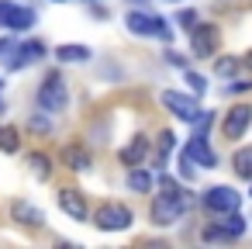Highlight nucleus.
I'll use <instances>...</instances> for the list:
<instances>
[{
	"label": "nucleus",
	"instance_id": "nucleus-1",
	"mask_svg": "<svg viewBox=\"0 0 252 249\" xmlns=\"http://www.w3.org/2000/svg\"><path fill=\"white\" fill-rule=\"evenodd\" d=\"M159 194L152 197V221L156 225H176V218H183L190 211V197L183 187L173 183V177H159Z\"/></svg>",
	"mask_w": 252,
	"mask_h": 249
},
{
	"label": "nucleus",
	"instance_id": "nucleus-2",
	"mask_svg": "<svg viewBox=\"0 0 252 249\" xmlns=\"http://www.w3.org/2000/svg\"><path fill=\"white\" fill-rule=\"evenodd\" d=\"M66 104H69L66 80H63L59 73H49L45 83L38 87V107H42L45 114H59V111H66Z\"/></svg>",
	"mask_w": 252,
	"mask_h": 249
},
{
	"label": "nucleus",
	"instance_id": "nucleus-3",
	"mask_svg": "<svg viewBox=\"0 0 252 249\" xmlns=\"http://www.w3.org/2000/svg\"><path fill=\"white\" fill-rule=\"evenodd\" d=\"M131 208L128 204H121V201H104L97 211H94V225L100 228V232H125L128 225H131Z\"/></svg>",
	"mask_w": 252,
	"mask_h": 249
},
{
	"label": "nucleus",
	"instance_id": "nucleus-4",
	"mask_svg": "<svg viewBox=\"0 0 252 249\" xmlns=\"http://www.w3.org/2000/svg\"><path fill=\"white\" fill-rule=\"evenodd\" d=\"M125 25H128L135 35H142V38H162V42H169V38H173V28H169L162 18L145 14V11H131V14L125 18Z\"/></svg>",
	"mask_w": 252,
	"mask_h": 249
},
{
	"label": "nucleus",
	"instance_id": "nucleus-5",
	"mask_svg": "<svg viewBox=\"0 0 252 249\" xmlns=\"http://www.w3.org/2000/svg\"><path fill=\"white\" fill-rule=\"evenodd\" d=\"M190 49H193L197 59L214 56V52L221 49V32H218L214 25H207V21H197V25L190 28Z\"/></svg>",
	"mask_w": 252,
	"mask_h": 249
},
{
	"label": "nucleus",
	"instance_id": "nucleus-6",
	"mask_svg": "<svg viewBox=\"0 0 252 249\" xmlns=\"http://www.w3.org/2000/svg\"><path fill=\"white\" fill-rule=\"evenodd\" d=\"M200 201H204V208H207V211H214V214L238 211V204H242L238 190H235V187H224V183H218V187H207Z\"/></svg>",
	"mask_w": 252,
	"mask_h": 249
},
{
	"label": "nucleus",
	"instance_id": "nucleus-7",
	"mask_svg": "<svg viewBox=\"0 0 252 249\" xmlns=\"http://www.w3.org/2000/svg\"><path fill=\"white\" fill-rule=\"evenodd\" d=\"M35 25V11L32 7H18L11 0H0V28L7 32H28Z\"/></svg>",
	"mask_w": 252,
	"mask_h": 249
},
{
	"label": "nucleus",
	"instance_id": "nucleus-8",
	"mask_svg": "<svg viewBox=\"0 0 252 249\" xmlns=\"http://www.w3.org/2000/svg\"><path fill=\"white\" fill-rule=\"evenodd\" d=\"M162 107H166L173 118H180V121H193V118L200 114L197 101L187 97V94H176V90H166V94H162Z\"/></svg>",
	"mask_w": 252,
	"mask_h": 249
},
{
	"label": "nucleus",
	"instance_id": "nucleus-9",
	"mask_svg": "<svg viewBox=\"0 0 252 249\" xmlns=\"http://www.w3.org/2000/svg\"><path fill=\"white\" fill-rule=\"evenodd\" d=\"M249 125H252V107H249V104H235V107L224 114V121H221L224 139H242V135L249 132Z\"/></svg>",
	"mask_w": 252,
	"mask_h": 249
},
{
	"label": "nucleus",
	"instance_id": "nucleus-10",
	"mask_svg": "<svg viewBox=\"0 0 252 249\" xmlns=\"http://www.w3.org/2000/svg\"><path fill=\"white\" fill-rule=\"evenodd\" d=\"M245 232V218L238 211H224L221 221H214L211 228H204V239H238Z\"/></svg>",
	"mask_w": 252,
	"mask_h": 249
},
{
	"label": "nucleus",
	"instance_id": "nucleus-11",
	"mask_svg": "<svg viewBox=\"0 0 252 249\" xmlns=\"http://www.w3.org/2000/svg\"><path fill=\"white\" fill-rule=\"evenodd\" d=\"M59 208H63L73 221H87V214H90L87 197H83V190H76V187H63V190H59Z\"/></svg>",
	"mask_w": 252,
	"mask_h": 249
},
{
	"label": "nucleus",
	"instance_id": "nucleus-12",
	"mask_svg": "<svg viewBox=\"0 0 252 249\" xmlns=\"http://www.w3.org/2000/svg\"><path fill=\"white\" fill-rule=\"evenodd\" d=\"M190 159H193V166H204V170H211L214 163H218V156H214V149L207 145V139H200V135H193L190 142H187V149H183Z\"/></svg>",
	"mask_w": 252,
	"mask_h": 249
},
{
	"label": "nucleus",
	"instance_id": "nucleus-13",
	"mask_svg": "<svg viewBox=\"0 0 252 249\" xmlns=\"http://www.w3.org/2000/svg\"><path fill=\"white\" fill-rule=\"evenodd\" d=\"M11 218H14L18 225H25V228H42V225H45V214H42L35 204H28V201H14V204H11Z\"/></svg>",
	"mask_w": 252,
	"mask_h": 249
},
{
	"label": "nucleus",
	"instance_id": "nucleus-14",
	"mask_svg": "<svg viewBox=\"0 0 252 249\" xmlns=\"http://www.w3.org/2000/svg\"><path fill=\"white\" fill-rule=\"evenodd\" d=\"M42 56H45V45H42V42H25V45L14 49V59L7 56V66H11V70H21V66H28V63H38Z\"/></svg>",
	"mask_w": 252,
	"mask_h": 249
},
{
	"label": "nucleus",
	"instance_id": "nucleus-15",
	"mask_svg": "<svg viewBox=\"0 0 252 249\" xmlns=\"http://www.w3.org/2000/svg\"><path fill=\"white\" fill-rule=\"evenodd\" d=\"M145 156H149V139H145V135H135V139L121 149V163H125V166H138V163H145Z\"/></svg>",
	"mask_w": 252,
	"mask_h": 249
},
{
	"label": "nucleus",
	"instance_id": "nucleus-16",
	"mask_svg": "<svg viewBox=\"0 0 252 249\" xmlns=\"http://www.w3.org/2000/svg\"><path fill=\"white\" fill-rule=\"evenodd\" d=\"M63 163H66L69 170H76V173H83V170L94 166V159H90V152H87L83 145H63Z\"/></svg>",
	"mask_w": 252,
	"mask_h": 249
},
{
	"label": "nucleus",
	"instance_id": "nucleus-17",
	"mask_svg": "<svg viewBox=\"0 0 252 249\" xmlns=\"http://www.w3.org/2000/svg\"><path fill=\"white\" fill-rule=\"evenodd\" d=\"M128 187H131L135 194H149V190L156 187V177L138 163V166H131V170H128Z\"/></svg>",
	"mask_w": 252,
	"mask_h": 249
},
{
	"label": "nucleus",
	"instance_id": "nucleus-18",
	"mask_svg": "<svg viewBox=\"0 0 252 249\" xmlns=\"http://www.w3.org/2000/svg\"><path fill=\"white\" fill-rule=\"evenodd\" d=\"M231 170H235V177H242V180H252V145H242V149H235V156H231Z\"/></svg>",
	"mask_w": 252,
	"mask_h": 249
},
{
	"label": "nucleus",
	"instance_id": "nucleus-19",
	"mask_svg": "<svg viewBox=\"0 0 252 249\" xmlns=\"http://www.w3.org/2000/svg\"><path fill=\"white\" fill-rule=\"evenodd\" d=\"M56 56H59V63H87L94 52H90L87 45H59Z\"/></svg>",
	"mask_w": 252,
	"mask_h": 249
},
{
	"label": "nucleus",
	"instance_id": "nucleus-20",
	"mask_svg": "<svg viewBox=\"0 0 252 249\" xmlns=\"http://www.w3.org/2000/svg\"><path fill=\"white\" fill-rule=\"evenodd\" d=\"M28 166H32V173H35L38 180H49V177H52V159H49L45 152H32V156H28Z\"/></svg>",
	"mask_w": 252,
	"mask_h": 249
},
{
	"label": "nucleus",
	"instance_id": "nucleus-21",
	"mask_svg": "<svg viewBox=\"0 0 252 249\" xmlns=\"http://www.w3.org/2000/svg\"><path fill=\"white\" fill-rule=\"evenodd\" d=\"M21 139H18V128L11 125H0V152H18Z\"/></svg>",
	"mask_w": 252,
	"mask_h": 249
},
{
	"label": "nucleus",
	"instance_id": "nucleus-22",
	"mask_svg": "<svg viewBox=\"0 0 252 249\" xmlns=\"http://www.w3.org/2000/svg\"><path fill=\"white\" fill-rule=\"evenodd\" d=\"M238 66H242L238 59H231V56H224V59H218V66H214V70H218L221 76H235V73H238Z\"/></svg>",
	"mask_w": 252,
	"mask_h": 249
},
{
	"label": "nucleus",
	"instance_id": "nucleus-23",
	"mask_svg": "<svg viewBox=\"0 0 252 249\" xmlns=\"http://www.w3.org/2000/svg\"><path fill=\"white\" fill-rule=\"evenodd\" d=\"M169 149H173V132H159V166L166 163V156H169Z\"/></svg>",
	"mask_w": 252,
	"mask_h": 249
},
{
	"label": "nucleus",
	"instance_id": "nucleus-24",
	"mask_svg": "<svg viewBox=\"0 0 252 249\" xmlns=\"http://www.w3.org/2000/svg\"><path fill=\"white\" fill-rule=\"evenodd\" d=\"M176 21H180V28H183V32H190L200 18H197V11H180V14H176Z\"/></svg>",
	"mask_w": 252,
	"mask_h": 249
},
{
	"label": "nucleus",
	"instance_id": "nucleus-25",
	"mask_svg": "<svg viewBox=\"0 0 252 249\" xmlns=\"http://www.w3.org/2000/svg\"><path fill=\"white\" fill-rule=\"evenodd\" d=\"M187 83H190V90H193L197 97H200V94L207 90V80H204L200 73H187Z\"/></svg>",
	"mask_w": 252,
	"mask_h": 249
},
{
	"label": "nucleus",
	"instance_id": "nucleus-26",
	"mask_svg": "<svg viewBox=\"0 0 252 249\" xmlns=\"http://www.w3.org/2000/svg\"><path fill=\"white\" fill-rule=\"evenodd\" d=\"M245 90H252V80H231V83L224 87L228 97H231V94H245Z\"/></svg>",
	"mask_w": 252,
	"mask_h": 249
},
{
	"label": "nucleus",
	"instance_id": "nucleus-27",
	"mask_svg": "<svg viewBox=\"0 0 252 249\" xmlns=\"http://www.w3.org/2000/svg\"><path fill=\"white\" fill-rule=\"evenodd\" d=\"M166 63H169V66H180V70H187V56H180V52H173V49L166 52Z\"/></svg>",
	"mask_w": 252,
	"mask_h": 249
},
{
	"label": "nucleus",
	"instance_id": "nucleus-28",
	"mask_svg": "<svg viewBox=\"0 0 252 249\" xmlns=\"http://www.w3.org/2000/svg\"><path fill=\"white\" fill-rule=\"evenodd\" d=\"M28 128H32V132H49V118H38V114H32Z\"/></svg>",
	"mask_w": 252,
	"mask_h": 249
},
{
	"label": "nucleus",
	"instance_id": "nucleus-29",
	"mask_svg": "<svg viewBox=\"0 0 252 249\" xmlns=\"http://www.w3.org/2000/svg\"><path fill=\"white\" fill-rule=\"evenodd\" d=\"M180 166H183V177H187V180H193V159H190L187 152L180 156Z\"/></svg>",
	"mask_w": 252,
	"mask_h": 249
},
{
	"label": "nucleus",
	"instance_id": "nucleus-30",
	"mask_svg": "<svg viewBox=\"0 0 252 249\" xmlns=\"http://www.w3.org/2000/svg\"><path fill=\"white\" fill-rule=\"evenodd\" d=\"M245 66H249V70H252V52H249V56H245Z\"/></svg>",
	"mask_w": 252,
	"mask_h": 249
},
{
	"label": "nucleus",
	"instance_id": "nucleus-31",
	"mask_svg": "<svg viewBox=\"0 0 252 249\" xmlns=\"http://www.w3.org/2000/svg\"><path fill=\"white\" fill-rule=\"evenodd\" d=\"M0 87H4V83H0ZM0 111H4V104H0Z\"/></svg>",
	"mask_w": 252,
	"mask_h": 249
},
{
	"label": "nucleus",
	"instance_id": "nucleus-32",
	"mask_svg": "<svg viewBox=\"0 0 252 249\" xmlns=\"http://www.w3.org/2000/svg\"><path fill=\"white\" fill-rule=\"evenodd\" d=\"M173 4H176V0H173Z\"/></svg>",
	"mask_w": 252,
	"mask_h": 249
}]
</instances>
